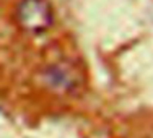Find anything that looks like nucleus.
Returning <instances> with one entry per match:
<instances>
[{
  "mask_svg": "<svg viewBox=\"0 0 153 138\" xmlns=\"http://www.w3.org/2000/svg\"><path fill=\"white\" fill-rule=\"evenodd\" d=\"M18 23L30 32H42L52 24V8L47 0H23L18 7Z\"/></svg>",
  "mask_w": 153,
  "mask_h": 138,
  "instance_id": "nucleus-1",
  "label": "nucleus"
},
{
  "mask_svg": "<svg viewBox=\"0 0 153 138\" xmlns=\"http://www.w3.org/2000/svg\"><path fill=\"white\" fill-rule=\"evenodd\" d=\"M75 68L65 63L51 65L44 72V81L51 89L59 93H67L76 88L78 83V75L75 73Z\"/></svg>",
  "mask_w": 153,
  "mask_h": 138,
  "instance_id": "nucleus-2",
  "label": "nucleus"
}]
</instances>
